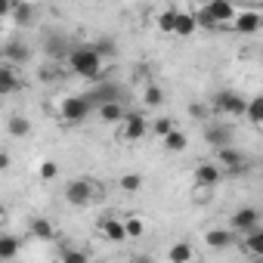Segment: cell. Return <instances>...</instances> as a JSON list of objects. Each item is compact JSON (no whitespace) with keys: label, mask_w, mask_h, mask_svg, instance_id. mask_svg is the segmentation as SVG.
Instances as JSON below:
<instances>
[{"label":"cell","mask_w":263,"mask_h":263,"mask_svg":"<svg viewBox=\"0 0 263 263\" xmlns=\"http://www.w3.org/2000/svg\"><path fill=\"white\" fill-rule=\"evenodd\" d=\"M65 62H68V68H71L78 78H84V81H96V78L102 74V59L96 56V50H93L90 44L71 47L68 56H65Z\"/></svg>","instance_id":"6da1fadb"},{"label":"cell","mask_w":263,"mask_h":263,"mask_svg":"<svg viewBox=\"0 0 263 263\" xmlns=\"http://www.w3.org/2000/svg\"><path fill=\"white\" fill-rule=\"evenodd\" d=\"M214 152H217V164H220L229 177H245V174L251 171V158H248L241 149L223 146V149H214Z\"/></svg>","instance_id":"7a4b0ae2"},{"label":"cell","mask_w":263,"mask_h":263,"mask_svg":"<svg viewBox=\"0 0 263 263\" xmlns=\"http://www.w3.org/2000/svg\"><path fill=\"white\" fill-rule=\"evenodd\" d=\"M90 111H93V102L87 99V93L84 96H65L59 102V118L65 124H81V121L90 118Z\"/></svg>","instance_id":"3957f363"},{"label":"cell","mask_w":263,"mask_h":263,"mask_svg":"<svg viewBox=\"0 0 263 263\" xmlns=\"http://www.w3.org/2000/svg\"><path fill=\"white\" fill-rule=\"evenodd\" d=\"M245 105H248V99L235 90H217L214 99H211V111H220V115H238L241 118Z\"/></svg>","instance_id":"277c9868"},{"label":"cell","mask_w":263,"mask_h":263,"mask_svg":"<svg viewBox=\"0 0 263 263\" xmlns=\"http://www.w3.org/2000/svg\"><path fill=\"white\" fill-rule=\"evenodd\" d=\"M220 180H223V167L217 161H198L195 171H192V183L198 189H214Z\"/></svg>","instance_id":"5b68a950"},{"label":"cell","mask_w":263,"mask_h":263,"mask_svg":"<svg viewBox=\"0 0 263 263\" xmlns=\"http://www.w3.org/2000/svg\"><path fill=\"white\" fill-rule=\"evenodd\" d=\"M124 140L127 143H137V140H143L146 134H149V124H146V115H140V111H124Z\"/></svg>","instance_id":"8992f818"},{"label":"cell","mask_w":263,"mask_h":263,"mask_svg":"<svg viewBox=\"0 0 263 263\" xmlns=\"http://www.w3.org/2000/svg\"><path fill=\"white\" fill-rule=\"evenodd\" d=\"M254 226H260V211H257V208H251V204L238 208V211L232 214V220H229V229H232V232H238V235L251 232Z\"/></svg>","instance_id":"52a82bcc"},{"label":"cell","mask_w":263,"mask_h":263,"mask_svg":"<svg viewBox=\"0 0 263 263\" xmlns=\"http://www.w3.org/2000/svg\"><path fill=\"white\" fill-rule=\"evenodd\" d=\"M65 201L74 204V208H87V204L93 201V186H90V180H71V183L65 186Z\"/></svg>","instance_id":"ba28073f"},{"label":"cell","mask_w":263,"mask_h":263,"mask_svg":"<svg viewBox=\"0 0 263 263\" xmlns=\"http://www.w3.org/2000/svg\"><path fill=\"white\" fill-rule=\"evenodd\" d=\"M260 22H263V19H260L257 10H241V13L232 16L229 25H232L235 34H257V31H260Z\"/></svg>","instance_id":"9c48e42d"},{"label":"cell","mask_w":263,"mask_h":263,"mask_svg":"<svg viewBox=\"0 0 263 263\" xmlns=\"http://www.w3.org/2000/svg\"><path fill=\"white\" fill-rule=\"evenodd\" d=\"M0 59H7L10 65H28L31 62V47L25 41H10L4 50H0Z\"/></svg>","instance_id":"30bf717a"},{"label":"cell","mask_w":263,"mask_h":263,"mask_svg":"<svg viewBox=\"0 0 263 263\" xmlns=\"http://www.w3.org/2000/svg\"><path fill=\"white\" fill-rule=\"evenodd\" d=\"M25 84H22V78L16 74V68L7 62V65H0V96H13V93H19Z\"/></svg>","instance_id":"8fae6325"},{"label":"cell","mask_w":263,"mask_h":263,"mask_svg":"<svg viewBox=\"0 0 263 263\" xmlns=\"http://www.w3.org/2000/svg\"><path fill=\"white\" fill-rule=\"evenodd\" d=\"M204 143L214 146V149L232 146V127H226V124H211V127L204 130Z\"/></svg>","instance_id":"7c38bea8"},{"label":"cell","mask_w":263,"mask_h":263,"mask_svg":"<svg viewBox=\"0 0 263 263\" xmlns=\"http://www.w3.org/2000/svg\"><path fill=\"white\" fill-rule=\"evenodd\" d=\"M74 44L65 37V34H50L47 37V44H44V50L50 53V59H56V62H65V56H68V50H71Z\"/></svg>","instance_id":"4fadbf2b"},{"label":"cell","mask_w":263,"mask_h":263,"mask_svg":"<svg viewBox=\"0 0 263 263\" xmlns=\"http://www.w3.org/2000/svg\"><path fill=\"white\" fill-rule=\"evenodd\" d=\"M235 241H238V232H232V229H208L204 232V245L217 248V251H223V248H229Z\"/></svg>","instance_id":"5bb4252c"},{"label":"cell","mask_w":263,"mask_h":263,"mask_svg":"<svg viewBox=\"0 0 263 263\" xmlns=\"http://www.w3.org/2000/svg\"><path fill=\"white\" fill-rule=\"evenodd\" d=\"M124 111H127V108H124L121 99H111V102H99V105H96V115H99L102 124H118V121L124 118Z\"/></svg>","instance_id":"9a60e30c"},{"label":"cell","mask_w":263,"mask_h":263,"mask_svg":"<svg viewBox=\"0 0 263 263\" xmlns=\"http://www.w3.org/2000/svg\"><path fill=\"white\" fill-rule=\"evenodd\" d=\"M99 229H102V235H105L108 241H127V232H124V220H118V217H102Z\"/></svg>","instance_id":"2e32d148"},{"label":"cell","mask_w":263,"mask_h":263,"mask_svg":"<svg viewBox=\"0 0 263 263\" xmlns=\"http://www.w3.org/2000/svg\"><path fill=\"white\" fill-rule=\"evenodd\" d=\"M198 31V22H195V13H177V22H174V34L177 37H192Z\"/></svg>","instance_id":"e0dca14e"},{"label":"cell","mask_w":263,"mask_h":263,"mask_svg":"<svg viewBox=\"0 0 263 263\" xmlns=\"http://www.w3.org/2000/svg\"><path fill=\"white\" fill-rule=\"evenodd\" d=\"M87 99H90V102H93V108H96L99 102L121 99V87H115V84H99L96 90H90V93H87Z\"/></svg>","instance_id":"ac0fdd59"},{"label":"cell","mask_w":263,"mask_h":263,"mask_svg":"<svg viewBox=\"0 0 263 263\" xmlns=\"http://www.w3.org/2000/svg\"><path fill=\"white\" fill-rule=\"evenodd\" d=\"M238 241L248 248L251 257H263V229L260 226H254L251 232H245V238H238Z\"/></svg>","instance_id":"d6986e66"},{"label":"cell","mask_w":263,"mask_h":263,"mask_svg":"<svg viewBox=\"0 0 263 263\" xmlns=\"http://www.w3.org/2000/svg\"><path fill=\"white\" fill-rule=\"evenodd\" d=\"M7 130H10V137H16V140H25V137L31 134V121H28L25 115H10V121H7Z\"/></svg>","instance_id":"ffe728a7"},{"label":"cell","mask_w":263,"mask_h":263,"mask_svg":"<svg viewBox=\"0 0 263 263\" xmlns=\"http://www.w3.org/2000/svg\"><path fill=\"white\" fill-rule=\"evenodd\" d=\"M28 232H31V238H44V241L56 238V229H53V223H50V220H44V217H34V220L28 223Z\"/></svg>","instance_id":"44dd1931"},{"label":"cell","mask_w":263,"mask_h":263,"mask_svg":"<svg viewBox=\"0 0 263 263\" xmlns=\"http://www.w3.org/2000/svg\"><path fill=\"white\" fill-rule=\"evenodd\" d=\"M161 143H164V149L167 152H186V146H189V140H186V134H183V130H167V134L161 137Z\"/></svg>","instance_id":"7402d4cb"},{"label":"cell","mask_w":263,"mask_h":263,"mask_svg":"<svg viewBox=\"0 0 263 263\" xmlns=\"http://www.w3.org/2000/svg\"><path fill=\"white\" fill-rule=\"evenodd\" d=\"M10 19H13L16 25H31V22H34V7L25 4V0H19V4L13 7V13H10Z\"/></svg>","instance_id":"603a6c76"},{"label":"cell","mask_w":263,"mask_h":263,"mask_svg":"<svg viewBox=\"0 0 263 263\" xmlns=\"http://www.w3.org/2000/svg\"><path fill=\"white\" fill-rule=\"evenodd\" d=\"M192 257H195V251H192L189 241H177V245L167 251V260H171V263H189Z\"/></svg>","instance_id":"cb8c5ba5"},{"label":"cell","mask_w":263,"mask_h":263,"mask_svg":"<svg viewBox=\"0 0 263 263\" xmlns=\"http://www.w3.org/2000/svg\"><path fill=\"white\" fill-rule=\"evenodd\" d=\"M90 47L96 50V56H99V59H115V56H118V44H115L111 37H96Z\"/></svg>","instance_id":"d4e9b609"},{"label":"cell","mask_w":263,"mask_h":263,"mask_svg":"<svg viewBox=\"0 0 263 263\" xmlns=\"http://www.w3.org/2000/svg\"><path fill=\"white\" fill-rule=\"evenodd\" d=\"M245 118H248L254 127H260V124H263V96L248 99V105H245Z\"/></svg>","instance_id":"484cf974"},{"label":"cell","mask_w":263,"mask_h":263,"mask_svg":"<svg viewBox=\"0 0 263 263\" xmlns=\"http://www.w3.org/2000/svg\"><path fill=\"white\" fill-rule=\"evenodd\" d=\"M19 248H22V241L16 235H0V260H13L19 254Z\"/></svg>","instance_id":"4316f807"},{"label":"cell","mask_w":263,"mask_h":263,"mask_svg":"<svg viewBox=\"0 0 263 263\" xmlns=\"http://www.w3.org/2000/svg\"><path fill=\"white\" fill-rule=\"evenodd\" d=\"M143 102H146L149 108H161V105H164V90L155 87V84H146V87H143Z\"/></svg>","instance_id":"83f0119b"},{"label":"cell","mask_w":263,"mask_h":263,"mask_svg":"<svg viewBox=\"0 0 263 263\" xmlns=\"http://www.w3.org/2000/svg\"><path fill=\"white\" fill-rule=\"evenodd\" d=\"M118 189H124L127 195H137V192L143 189V177H140V174H124V177L118 180Z\"/></svg>","instance_id":"f1b7e54d"},{"label":"cell","mask_w":263,"mask_h":263,"mask_svg":"<svg viewBox=\"0 0 263 263\" xmlns=\"http://www.w3.org/2000/svg\"><path fill=\"white\" fill-rule=\"evenodd\" d=\"M177 13L180 10H174V7H167L161 16H158V28L164 31V34H174V22H177Z\"/></svg>","instance_id":"f546056e"},{"label":"cell","mask_w":263,"mask_h":263,"mask_svg":"<svg viewBox=\"0 0 263 263\" xmlns=\"http://www.w3.org/2000/svg\"><path fill=\"white\" fill-rule=\"evenodd\" d=\"M124 232H127V238H140L146 232V226L140 217H130V220H124Z\"/></svg>","instance_id":"4dcf8cb0"},{"label":"cell","mask_w":263,"mask_h":263,"mask_svg":"<svg viewBox=\"0 0 263 263\" xmlns=\"http://www.w3.org/2000/svg\"><path fill=\"white\" fill-rule=\"evenodd\" d=\"M62 260L65 263H87V254L84 251H74V248H62Z\"/></svg>","instance_id":"1f68e13d"},{"label":"cell","mask_w":263,"mask_h":263,"mask_svg":"<svg viewBox=\"0 0 263 263\" xmlns=\"http://www.w3.org/2000/svg\"><path fill=\"white\" fill-rule=\"evenodd\" d=\"M152 130H155V137H164L167 130H174V121H171L167 115H161V118H158V121L152 124Z\"/></svg>","instance_id":"d6a6232c"},{"label":"cell","mask_w":263,"mask_h":263,"mask_svg":"<svg viewBox=\"0 0 263 263\" xmlns=\"http://www.w3.org/2000/svg\"><path fill=\"white\" fill-rule=\"evenodd\" d=\"M56 174H59L56 161H44L41 164V180H56Z\"/></svg>","instance_id":"836d02e7"},{"label":"cell","mask_w":263,"mask_h":263,"mask_svg":"<svg viewBox=\"0 0 263 263\" xmlns=\"http://www.w3.org/2000/svg\"><path fill=\"white\" fill-rule=\"evenodd\" d=\"M189 115H192V118H198V121H201V118H208V108H204V105H201V102H192V105H189Z\"/></svg>","instance_id":"e575fe53"},{"label":"cell","mask_w":263,"mask_h":263,"mask_svg":"<svg viewBox=\"0 0 263 263\" xmlns=\"http://www.w3.org/2000/svg\"><path fill=\"white\" fill-rule=\"evenodd\" d=\"M16 4H19V0H0V19H4V16H10Z\"/></svg>","instance_id":"d590c367"},{"label":"cell","mask_w":263,"mask_h":263,"mask_svg":"<svg viewBox=\"0 0 263 263\" xmlns=\"http://www.w3.org/2000/svg\"><path fill=\"white\" fill-rule=\"evenodd\" d=\"M10 167V155L7 152H0V171H7Z\"/></svg>","instance_id":"8d00e7d4"},{"label":"cell","mask_w":263,"mask_h":263,"mask_svg":"<svg viewBox=\"0 0 263 263\" xmlns=\"http://www.w3.org/2000/svg\"><path fill=\"white\" fill-rule=\"evenodd\" d=\"M4 217H7V208H4V201H0V223H4Z\"/></svg>","instance_id":"74e56055"}]
</instances>
